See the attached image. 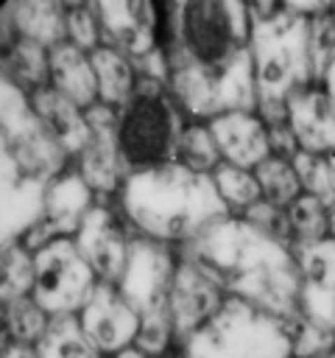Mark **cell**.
<instances>
[{"mask_svg": "<svg viewBox=\"0 0 335 358\" xmlns=\"http://www.w3.org/2000/svg\"><path fill=\"white\" fill-rule=\"evenodd\" d=\"M92 67L98 78V103L109 109H123L140 84L137 64L126 53L109 45H100L92 50Z\"/></svg>", "mask_w": 335, "mask_h": 358, "instance_id": "obj_23", "label": "cell"}, {"mask_svg": "<svg viewBox=\"0 0 335 358\" xmlns=\"http://www.w3.org/2000/svg\"><path fill=\"white\" fill-rule=\"evenodd\" d=\"M78 319H81L84 333L100 350L103 358H112V355L134 347L140 327H142L140 313L126 302V296L117 291V285H109V282H100L95 288L89 302L78 313Z\"/></svg>", "mask_w": 335, "mask_h": 358, "instance_id": "obj_15", "label": "cell"}, {"mask_svg": "<svg viewBox=\"0 0 335 358\" xmlns=\"http://www.w3.org/2000/svg\"><path fill=\"white\" fill-rule=\"evenodd\" d=\"M293 168L299 173L302 190L313 199H318L321 204H327L329 210L335 207V171L329 157H318V154H307L299 151L293 157Z\"/></svg>", "mask_w": 335, "mask_h": 358, "instance_id": "obj_32", "label": "cell"}, {"mask_svg": "<svg viewBox=\"0 0 335 358\" xmlns=\"http://www.w3.org/2000/svg\"><path fill=\"white\" fill-rule=\"evenodd\" d=\"M290 338H293V358H321L324 352L335 350V333L318 327L315 322L299 316L290 324Z\"/></svg>", "mask_w": 335, "mask_h": 358, "instance_id": "obj_34", "label": "cell"}, {"mask_svg": "<svg viewBox=\"0 0 335 358\" xmlns=\"http://www.w3.org/2000/svg\"><path fill=\"white\" fill-rule=\"evenodd\" d=\"M257 182L262 187V199L288 210L304 190H302V182H299V173L293 168V159H282V157H268L257 171Z\"/></svg>", "mask_w": 335, "mask_h": 358, "instance_id": "obj_30", "label": "cell"}, {"mask_svg": "<svg viewBox=\"0 0 335 358\" xmlns=\"http://www.w3.org/2000/svg\"><path fill=\"white\" fill-rule=\"evenodd\" d=\"M50 87L78 103L84 112L98 106V78L92 67V53L75 48L67 39L50 48Z\"/></svg>", "mask_w": 335, "mask_h": 358, "instance_id": "obj_21", "label": "cell"}, {"mask_svg": "<svg viewBox=\"0 0 335 358\" xmlns=\"http://www.w3.org/2000/svg\"><path fill=\"white\" fill-rule=\"evenodd\" d=\"M45 185L3 157V243L22 241L42 221Z\"/></svg>", "mask_w": 335, "mask_h": 358, "instance_id": "obj_19", "label": "cell"}, {"mask_svg": "<svg viewBox=\"0 0 335 358\" xmlns=\"http://www.w3.org/2000/svg\"><path fill=\"white\" fill-rule=\"evenodd\" d=\"M0 106L3 157H8L25 176H34L39 182H50L64 168H70V157L34 112L28 92L3 78Z\"/></svg>", "mask_w": 335, "mask_h": 358, "instance_id": "obj_7", "label": "cell"}, {"mask_svg": "<svg viewBox=\"0 0 335 358\" xmlns=\"http://www.w3.org/2000/svg\"><path fill=\"white\" fill-rule=\"evenodd\" d=\"M243 218H248L254 227H260L262 232H268V235H274V238H279L282 243H288V246H293V232H290V221H288V210H282V207H276V204H271V201H257L251 210H246L243 213Z\"/></svg>", "mask_w": 335, "mask_h": 358, "instance_id": "obj_35", "label": "cell"}, {"mask_svg": "<svg viewBox=\"0 0 335 358\" xmlns=\"http://www.w3.org/2000/svg\"><path fill=\"white\" fill-rule=\"evenodd\" d=\"M95 190L84 182L75 165L64 168L59 176H53L45 185V199H42V221L20 241L31 252L42 249L45 243L56 238H75L81 229L84 218L95 207Z\"/></svg>", "mask_w": 335, "mask_h": 358, "instance_id": "obj_11", "label": "cell"}, {"mask_svg": "<svg viewBox=\"0 0 335 358\" xmlns=\"http://www.w3.org/2000/svg\"><path fill=\"white\" fill-rule=\"evenodd\" d=\"M64 28H67V42H73L75 48H81L87 53H92L95 48L103 45L100 20H98L92 3H67Z\"/></svg>", "mask_w": 335, "mask_h": 358, "instance_id": "obj_33", "label": "cell"}, {"mask_svg": "<svg viewBox=\"0 0 335 358\" xmlns=\"http://www.w3.org/2000/svg\"><path fill=\"white\" fill-rule=\"evenodd\" d=\"M176 352L179 358H293V338L288 322L229 296Z\"/></svg>", "mask_w": 335, "mask_h": 358, "instance_id": "obj_5", "label": "cell"}, {"mask_svg": "<svg viewBox=\"0 0 335 358\" xmlns=\"http://www.w3.org/2000/svg\"><path fill=\"white\" fill-rule=\"evenodd\" d=\"M0 358H39V352H36V347H28V344L3 341V355Z\"/></svg>", "mask_w": 335, "mask_h": 358, "instance_id": "obj_36", "label": "cell"}, {"mask_svg": "<svg viewBox=\"0 0 335 358\" xmlns=\"http://www.w3.org/2000/svg\"><path fill=\"white\" fill-rule=\"evenodd\" d=\"M31 106L39 115V120L45 123V129L59 140V145L64 148L67 157H78L87 143H89V120L87 112L73 103L70 98H64L61 92H56L50 84L31 92Z\"/></svg>", "mask_w": 335, "mask_h": 358, "instance_id": "obj_20", "label": "cell"}, {"mask_svg": "<svg viewBox=\"0 0 335 358\" xmlns=\"http://www.w3.org/2000/svg\"><path fill=\"white\" fill-rule=\"evenodd\" d=\"M321 358H335V350H329V352H324Z\"/></svg>", "mask_w": 335, "mask_h": 358, "instance_id": "obj_40", "label": "cell"}, {"mask_svg": "<svg viewBox=\"0 0 335 358\" xmlns=\"http://www.w3.org/2000/svg\"><path fill=\"white\" fill-rule=\"evenodd\" d=\"M229 296L293 322L302 316V268L293 246L262 232L243 215H223L181 246Z\"/></svg>", "mask_w": 335, "mask_h": 358, "instance_id": "obj_2", "label": "cell"}, {"mask_svg": "<svg viewBox=\"0 0 335 358\" xmlns=\"http://www.w3.org/2000/svg\"><path fill=\"white\" fill-rule=\"evenodd\" d=\"M251 8V59L260 92L257 112L268 126L285 123L288 98L315 84L310 53V17L290 3H248Z\"/></svg>", "mask_w": 335, "mask_h": 358, "instance_id": "obj_4", "label": "cell"}, {"mask_svg": "<svg viewBox=\"0 0 335 358\" xmlns=\"http://www.w3.org/2000/svg\"><path fill=\"white\" fill-rule=\"evenodd\" d=\"M112 358H151V355L142 352L140 347H128V350H123V352H117V355H112Z\"/></svg>", "mask_w": 335, "mask_h": 358, "instance_id": "obj_38", "label": "cell"}, {"mask_svg": "<svg viewBox=\"0 0 335 358\" xmlns=\"http://www.w3.org/2000/svg\"><path fill=\"white\" fill-rule=\"evenodd\" d=\"M92 6L100 20L103 45L126 53L134 64H145L162 53L165 6L151 0H109Z\"/></svg>", "mask_w": 335, "mask_h": 358, "instance_id": "obj_9", "label": "cell"}, {"mask_svg": "<svg viewBox=\"0 0 335 358\" xmlns=\"http://www.w3.org/2000/svg\"><path fill=\"white\" fill-rule=\"evenodd\" d=\"M50 327V313L34 299L20 296L3 302V341L36 347Z\"/></svg>", "mask_w": 335, "mask_h": 358, "instance_id": "obj_26", "label": "cell"}, {"mask_svg": "<svg viewBox=\"0 0 335 358\" xmlns=\"http://www.w3.org/2000/svg\"><path fill=\"white\" fill-rule=\"evenodd\" d=\"M3 78L28 95L47 87L50 84V50L36 42L17 39L11 48L3 50Z\"/></svg>", "mask_w": 335, "mask_h": 358, "instance_id": "obj_24", "label": "cell"}, {"mask_svg": "<svg viewBox=\"0 0 335 358\" xmlns=\"http://www.w3.org/2000/svg\"><path fill=\"white\" fill-rule=\"evenodd\" d=\"M87 120H89V143L87 148L75 157V168L84 176V182L95 190V196H114L120 193L128 168L126 159L120 154V143H117V109H109L103 103L87 109Z\"/></svg>", "mask_w": 335, "mask_h": 358, "instance_id": "obj_13", "label": "cell"}, {"mask_svg": "<svg viewBox=\"0 0 335 358\" xmlns=\"http://www.w3.org/2000/svg\"><path fill=\"white\" fill-rule=\"evenodd\" d=\"M288 221H290V232H293V246L296 243H318V241L329 238V207L307 193H302L288 207Z\"/></svg>", "mask_w": 335, "mask_h": 358, "instance_id": "obj_31", "label": "cell"}, {"mask_svg": "<svg viewBox=\"0 0 335 358\" xmlns=\"http://www.w3.org/2000/svg\"><path fill=\"white\" fill-rule=\"evenodd\" d=\"M187 126L184 109L159 78L140 76L131 101L117 109V143L128 171L176 159L179 134Z\"/></svg>", "mask_w": 335, "mask_h": 358, "instance_id": "obj_6", "label": "cell"}, {"mask_svg": "<svg viewBox=\"0 0 335 358\" xmlns=\"http://www.w3.org/2000/svg\"><path fill=\"white\" fill-rule=\"evenodd\" d=\"M321 90L329 95V101L335 103V56L329 59V64H327V70H324V76H321Z\"/></svg>", "mask_w": 335, "mask_h": 358, "instance_id": "obj_37", "label": "cell"}, {"mask_svg": "<svg viewBox=\"0 0 335 358\" xmlns=\"http://www.w3.org/2000/svg\"><path fill=\"white\" fill-rule=\"evenodd\" d=\"M36 263V285L34 299L56 316H78L95 288L100 285L98 274L81 255L73 238H56L34 252Z\"/></svg>", "mask_w": 335, "mask_h": 358, "instance_id": "obj_8", "label": "cell"}, {"mask_svg": "<svg viewBox=\"0 0 335 358\" xmlns=\"http://www.w3.org/2000/svg\"><path fill=\"white\" fill-rule=\"evenodd\" d=\"M226 299L229 294L223 291V285L207 268H201L193 257L179 252L176 277L168 294V313L173 319L176 347L184 338H190L195 330H201L223 308Z\"/></svg>", "mask_w": 335, "mask_h": 358, "instance_id": "obj_12", "label": "cell"}, {"mask_svg": "<svg viewBox=\"0 0 335 358\" xmlns=\"http://www.w3.org/2000/svg\"><path fill=\"white\" fill-rule=\"evenodd\" d=\"M176 162H181L184 168H190L195 173H207V176H212L223 165L221 148L204 120H187V126L179 134Z\"/></svg>", "mask_w": 335, "mask_h": 358, "instance_id": "obj_27", "label": "cell"}, {"mask_svg": "<svg viewBox=\"0 0 335 358\" xmlns=\"http://www.w3.org/2000/svg\"><path fill=\"white\" fill-rule=\"evenodd\" d=\"M212 182H215V190H218V196L223 199V204L229 207L232 215H243L257 201H262V187H260L254 171L223 162L212 173Z\"/></svg>", "mask_w": 335, "mask_h": 358, "instance_id": "obj_29", "label": "cell"}, {"mask_svg": "<svg viewBox=\"0 0 335 358\" xmlns=\"http://www.w3.org/2000/svg\"><path fill=\"white\" fill-rule=\"evenodd\" d=\"M302 268V316L335 333V243H296Z\"/></svg>", "mask_w": 335, "mask_h": 358, "instance_id": "obj_16", "label": "cell"}, {"mask_svg": "<svg viewBox=\"0 0 335 358\" xmlns=\"http://www.w3.org/2000/svg\"><path fill=\"white\" fill-rule=\"evenodd\" d=\"M126 227L128 224L120 215L117 204L98 201L89 210V215L84 218V224L75 232V238H73L100 282L117 285V280H120V274L126 268L128 249H131V241H134L126 232Z\"/></svg>", "mask_w": 335, "mask_h": 358, "instance_id": "obj_14", "label": "cell"}, {"mask_svg": "<svg viewBox=\"0 0 335 358\" xmlns=\"http://www.w3.org/2000/svg\"><path fill=\"white\" fill-rule=\"evenodd\" d=\"M6 11H8L11 22H14L17 39L36 42V45H42L47 50L67 39V28H64L67 3L28 0V3H8Z\"/></svg>", "mask_w": 335, "mask_h": 358, "instance_id": "obj_22", "label": "cell"}, {"mask_svg": "<svg viewBox=\"0 0 335 358\" xmlns=\"http://www.w3.org/2000/svg\"><path fill=\"white\" fill-rule=\"evenodd\" d=\"M329 241L335 243V207L329 210Z\"/></svg>", "mask_w": 335, "mask_h": 358, "instance_id": "obj_39", "label": "cell"}, {"mask_svg": "<svg viewBox=\"0 0 335 358\" xmlns=\"http://www.w3.org/2000/svg\"><path fill=\"white\" fill-rule=\"evenodd\" d=\"M179 255L173 246L134 235L126 268L117 280V291L126 296V302L142 316L168 310V294L176 277Z\"/></svg>", "mask_w": 335, "mask_h": 358, "instance_id": "obj_10", "label": "cell"}, {"mask_svg": "<svg viewBox=\"0 0 335 358\" xmlns=\"http://www.w3.org/2000/svg\"><path fill=\"white\" fill-rule=\"evenodd\" d=\"M34 285H36L34 252L25 243H20V241L3 243V255H0V291H3V302L20 299V296H34Z\"/></svg>", "mask_w": 335, "mask_h": 358, "instance_id": "obj_28", "label": "cell"}, {"mask_svg": "<svg viewBox=\"0 0 335 358\" xmlns=\"http://www.w3.org/2000/svg\"><path fill=\"white\" fill-rule=\"evenodd\" d=\"M168 90L190 120L260 106L251 59V8L237 0L165 6Z\"/></svg>", "mask_w": 335, "mask_h": 358, "instance_id": "obj_1", "label": "cell"}, {"mask_svg": "<svg viewBox=\"0 0 335 358\" xmlns=\"http://www.w3.org/2000/svg\"><path fill=\"white\" fill-rule=\"evenodd\" d=\"M36 352L39 358H103L100 350L84 333L78 316L50 319V327L36 344Z\"/></svg>", "mask_w": 335, "mask_h": 358, "instance_id": "obj_25", "label": "cell"}, {"mask_svg": "<svg viewBox=\"0 0 335 358\" xmlns=\"http://www.w3.org/2000/svg\"><path fill=\"white\" fill-rule=\"evenodd\" d=\"M329 162H332V171H335V154H332V157H329Z\"/></svg>", "mask_w": 335, "mask_h": 358, "instance_id": "obj_41", "label": "cell"}, {"mask_svg": "<svg viewBox=\"0 0 335 358\" xmlns=\"http://www.w3.org/2000/svg\"><path fill=\"white\" fill-rule=\"evenodd\" d=\"M332 14H335V3H332Z\"/></svg>", "mask_w": 335, "mask_h": 358, "instance_id": "obj_42", "label": "cell"}, {"mask_svg": "<svg viewBox=\"0 0 335 358\" xmlns=\"http://www.w3.org/2000/svg\"><path fill=\"white\" fill-rule=\"evenodd\" d=\"M223 162L246 168V171H257L271 154V126L265 123V117L257 109H246V112H226L221 117L207 120Z\"/></svg>", "mask_w": 335, "mask_h": 358, "instance_id": "obj_18", "label": "cell"}, {"mask_svg": "<svg viewBox=\"0 0 335 358\" xmlns=\"http://www.w3.org/2000/svg\"><path fill=\"white\" fill-rule=\"evenodd\" d=\"M117 210L137 235L168 246H187L209 224L232 215L212 176L195 173L176 159L128 171L117 193Z\"/></svg>", "mask_w": 335, "mask_h": 358, "instance_id": "obj_3", "label": "cell"}, {"mask_svg": "<svg viewBox=\"0 0 335 358\" xmlns=\"http://www.w3.org/2000/svg\"><path fill=\"white\" fill-rule=\"evenodd\" d=\"M285 123L299 151L318 157L335 154V103L321 90V84L302 87L288 98Z\"/></svg>", "mask_w": 335, "mask_h": 358, "instance_id": "obj_17", "label": "cell"}]
</instances>
